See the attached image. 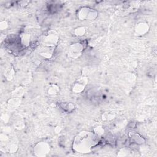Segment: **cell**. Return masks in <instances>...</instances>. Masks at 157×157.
<instances>
[{"label":"cell","instance_id":"277c9868","mask_svg":"<svg viewBox=\"0 0 157 157\" xmlns=\"http://www.w3.org/2000/svg\"><path fill=\"white\" fill-rule=\"evenodd\" d=\"M50 146L45 142L38 143L33 148V153L35 155L38 157H44L48 156L50 153Z\"/></svg>","mask_w":157,"mask_h":157},{"label":"cell","instance_id":"7402d4cb","mask_svg":"<svg viewBox=\"0 0 157 157\" xmlns=\"http://www.w3.org/2000/svg\"><path fill=\"white\" fill-rule=\"evenodd\" d=\"M121 150H122V151L123 153L126 152H125V149H122ZM127 155H128V154H127H127H123V155H122V156H127Z\"/></svg>","mask_w":157,"mask_h":157},{"label":"cell","instance_id":"ba28073f","mask_svg":"<svg viewBox=\"0 0 157 157\" xmlns=\"http://www.w3.org/2000/svg\"><path fill=\"white\" fill-rule=\"evenodd\" d=\"M54 48H55L42 45L38 49V54L44 58L49 59L52 57L54 54Z\"/></svg>","mask_w":157,"mask_h":157},{"label":"cell","instance_id":"8fae6325","mask_svg":"<svg viewBox=\"0 0 157 157\" xmlns=\"http://www.w3.org/2000/svg\"><path fill=\"white\" fill-rule=\"evenodd\" d=\"M60 92V87L56 84H51L48 89V93L51 96H55Z\"/></svg>","mask_w":157,"mask_h":157},{"label":"cell","instance_id":"ffe728a7","mask_svg":"<svg viewBox=\"0 0 157 157\" xmlns=\"http://www.w3.org/2000/svg\"><path fill=\"white\" fill-rule=\"evenodd\" d=\"M115 117V115L111 113H105L103 115V120L107 121V120H111L114 119Z\"/></svg>","mask_w":157,"mask_h":157},{"label":"cell","instance_id":"2e32d148","mask_svg":"<svg viewBox=\"0 0 157 157\" xmlns=\"http://www.w3.org/2000/svg\"><path fill=\"white\" fill-rule=\"evenodd\" d=\"M131 139H133V140L134 141V142L137 143V144H143V143H145L144 139L143 138V137H141L137 133H133V134L131 136Z\"/></svg>","mask_w":157,"mask_h":157},{"label":"cell","instance_id":"9a60e30c","mask_svg":"<svg viewBox=\"0 0 157 157\" xmlns=\"http://www.w3.org/2000/svg\"><path fill=\"white\" fill-rule=\"evenodd\" d=\"M14 126L15 128L19 130H22L25 127V121L22 119H19L14 122Z\"/></svg>","mask_w":157,"mask_h":157},{"label":"cell","instance_id":"8992f818","mask_svg":"<svg viewBox=\"0 0 157 157\" xmlns=\"http://www.w3.org/2000/svg\"><path fill=\"white\" fill-rule=\"evenodd\" d=\"M84 50V46L82 44L76 42L71 45L69 48L68 53L72 58H77L79 57Z\"/></svg>","mask_w":157,"mask_h":157},{"label":"cell","instance_id":"ac0fdd59","mask_svg":"<svg viewBox=\"0 0 157 157\" xmlns=\"http://www.w3.org/2000/svg\"><path fill=\"white\" fill-rule=\"evenodd\" d=\"M18 149L17 144L14 142H10L7 146V150L9 153H15Z\"/></svg>","mask_w":157,"mask_h":157},{"label":"cell","instance_id":"7a4b0ae2","mask_svg":"<svg viewBox=\"0 0 157 157\" xmlns=\"http://www.w3.org/2000/svg\"><path fill=\"white\" fill-rule=\"evenodd\" d=\"M77 16L81 20H93L98 16V12L90 8L83 7L78 11Z\"/></svg>","mask_w":157,"mask_h":157},{"label":"cell","instance_id":"5b68a950","mask_svg":"<svg viewBox=\"0 0 157 157\" xmlns=\"http://www.w3.org/2000/svg\"><path fill=\"white\" fill-rule=\"evenodd\" d=\"M88 82V78L86 76H83L81 77L74 84L72 87V91L74 93H81L85 88Z\"/></svg>","mask_w":157,"mask_h":157},{"label":"cell","instance_id":"e0dca14e","mask_svg":"<svg viewBox=\"0 0 157 157\" xmlns=\"http://www.w3.org/2000/svg\"><path fill=\"white\" fill-rule=\"evenodd\" d=\"M15 71L14 69V68L11 67L6 71L5 75L8 81H11L12 79H13V78L15 76Z\"/></svg>","mask_w":157,"mask_h":157},{"label":"cell","instance_id":"30bf717a","mask_svg":"<svg viewBox=\"0 0 157 157\" xmlns=\"http://www.w3.org/2000/svg\"><path fill=\"white\" fill-rule=\"evenodd\" d=\"M21 103V98L19 97H12L8 101V106L11 108H15L18 107Z\"/></svg>","mask_w":157,"mask_h":157},{"label":"cell","instance_id":"52a82bcc","mask_svg":"<svg viewBox=\"0 0 157 157\" xmlns=\"http://www.w3.org/2000/svg\"><path fill=\"white\" fill-rule=\"evenodd\" d=\"M149 30V26L146 22H141L136 25L134 27V33L137 36H144Z\"/></svg>","mask_w":157,"mask_h":157},{"label":"cell","instance_id":"7c38bea8","mask_svg":"<svg viewBox=\"0 0 157 157\" xmlns=\"http://www.w3.org/2000/svg\"><path fill=\"white\" fill-rule=\"evenodd\" d=\"M61 108L68 112H71L75 109V106L71 103H63L60 104Z\"/></svg>","mask_w":157,"mask_h":157},{"label":"cell","instance_id":"6da1fadb","mask_svg":"<svg viewBox=\"0 0 157 157\" xmlns=\"http://www.w3.org/2000/svg\"><path fill=\"white\" fill-rule=\"evenodd\" d=\"M99 136L94 133L82 131L75 137L72 147L75 152L79 153H90L92 148L98 143Z\"/></svg>","mask_w":157,"mask_h":157},{"label":"cell","instance_id":"44dd1931","mask_svg":"<svg viewBox=\"0 0 157 157\" xmlns=\"http://www.w3.org/2000/svg\"><path fill=\"white\" fill-rule=\"evenodd\" d=\"M8 27V22L6 20H3L0 22V29L4 31Z\"/></svg>","mask_w":157,"mask_h":157},{"label":"cell","instance_id":"3957f363","mask_svg":"<svg viewBox=\"0 0 157 157\" xmlns=\"http://www.w3.org/2000/svg\"><path fill=\"white\" fill-rule=\"evenodd\" d=\"M59 41V35L54 30H50L43 37L42 45L44 46L55 48Z\"/></svg>","mask_w":157,"mask_h":157},{"label":"cell","instance_id":"4fadbf2b","mask_svg":"<svg viewBox=\"0 0 157 157\" xmlns=\"http://www.w3.org/2000/svg\"><path fill=\"white\" fill-rule=\"evenodd\" d=\"M24 87L22 86H19L15 88L12 93V97H19L21 98L23 95Z\"/></svg>","mask_w":157,"mask_h":157},{"label":"cell","instance_id":"d6986e66","mask_svg":"<svg viewBox=\"0 0 157 157\" xmlns=\"http://www.w3.org/2000/svg\"><path fill=\"white\" fill-rule=\"evenodd\" d=\"M93 133L98 136L100 137L104 133V130L101 126H98L93 129Z\"/></svg>","mask_w":157,"mask_h":157},{"label":"cell","instance_id":"5bb4252c","mask_svg":"<svg viewBox=\"0 0 157 157\" xmlns=\"http://www.w3.org/2000/svg\"><path fill=\"white\" fill-rule=\"evenodd\" d=\"M87 29L84 26H78L74 31V35L78 37H81L86 33Z\"/></svg>","mask_w":157,"mask_h":157},{"label":"cell","instance_id":"9c48e42d","mask_svg":"<svg viewBox=\"0 0 157 157\" xmlns=\"http://www.w3.org/2000/svg\"><path fill=\"white\" fill-rule=\"evenodd\" d=\"M20 41L21 44L25 47V48H28L29 46L31 41V36L29 33L23 32L20 34Z\"/></svg>","mask_w":157,"mask_h":157}]
</instances>
